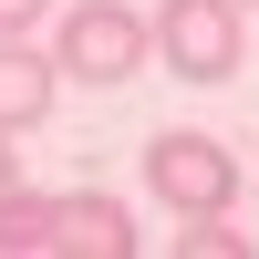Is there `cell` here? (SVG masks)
I'll list each match as a JSON object with an SVG mask.
<instances>
[{
  "label": "cell",
  "instance_id": "cell-8",
  "mask_svg": "<svg viewBox=\"0 0 259 259\" xmlns=\"http://www.w3.org/2000/svg\"><path fill=\"white\" fill-rule=\"evenodd\" d=\"M41 11H52V0H0V41H21V31H31Z\"/></svg>",
  "mask_w": 259,
  "mask_h": 259
},
{
  "label": "cell",
  "instance_id": "cell-6",
  "mask_svg": "<svg viewBox=\"0 0 259 259\" xmlns=\"http://www.w3.org/2000/svg\"><path fill=\"white\" fill-rule=\"evenodd\" d=\"M62 197H31V187H0V259H41L52 249Z\"/></svg>",
  "mask_w": 259,
  "mask_h": 259
},
{
  "label": "cell",
  "instance_id": "cell-2",
  "mask_svg": "<svg viewBox=\"0 0 259 259\" xmlns=\"http://www.w3.org/2000/svg\"><path fill=\"white\" fill-rule=\"evenodd\" d=\"M145 177L177 218H207V207H239V156L218 135H156L145 145Z\"/></svg>",
  "mask_w": 259,
  "mask_h": 259
},
{
  "label": "cell",
  "instance_id": "cell-5",
  "mask_svg": "<svg viewBox=\"0 0 259 259\" xmlns=\"http://www.w3.org/2000/svg\"><path fill=\"white\" fill-rule=\"evenodd\" d=\"M41 114H52V62L21 52V41H0V124L21 135V124H41Z\"/></svg>",
  "mask_w": 259,
  "mask_h": 259
},
{
  "label": "cell",
  "instance_id": "cell-4",
  "mask_svg": "<svg viewBox=\"0 0 259 259\" xmlns=\"http://www.w3.org/2000/svg\"><path fill=\"white\" fill-rule=\"evenodd\" d=\"M52 249H62V259H135V218H124V197H104V187L62 197Z\"/></svg>",
  "mask_w": 259,
  "mask_h": 259
},
{
  "label": "cell",
  "instance_id": "cell-1",
  "mask_svg": "<svg viewBox=\"0 0 259 259\" xmlns=\"http://www.w3.org/2000/svg\"><path fill=\"white\" fill-rule=\"evenodd\" d=\"M145 52H156V31L124 0H73L62 31H52V73H73V83H124Z\"/></svg>",
  "mask_w": 259,
  "mask_h": 259
},
{
  "label": "cell",
  "instance_id": "cell-9",
  "mask_svg": "<svg viewBox=\"0 0 259 259\" xmlns=\"http://www.w3.org/2000/svg\"><path fill=\"white\" fill-rule=\"evenodd\" d=\"M0 187H21V145H11V124H0Z\"/></svg>",
  "mask_w": 259,
  "mask_h": 259
},
{
  "label": "cell",
  "instance_id": "cell-3",
  "mask_svg": "<svg viewBox=\"0 0 259 259\" xmlns=\"http://www.w3.org/2000/svg\"><path fill=\"white\" fill-rule=\"evenodd\" d=\"M156 52L187 83H228L239 73V0H166L156 11Z\"/></svg>",
  "mask_w": 259,
  "mask_h": 259
},
{
  "label": "cell",
  "instance_id": "cell-10",
  "mask_svg": "<svg viewBox=\"0 0 259 259\" xmlns=\"http://www.w3.org/2000/svg\"><path fill=\"white\" fill-rule=\"evenodd\" d=\"M239 11H249V0H239Z\"/></svg>",
  "mask_w": 259,
  "mask_h": 259
},
{
  "label": "cell",
  "instance_id": "cell-7",
  "mask_svg": "<svg viewBox=\"0 0 259 259\" xmlns=\"http://www.w3.org/2000/svg\"><path fill=\"white\" fill-rule=\"evenodd\" d=\"M187 259H249V228H228V207H207V218H187Z\"/></svg>",
  "mask_w": 259,
  "mask_h": 259
}]
</instances>
